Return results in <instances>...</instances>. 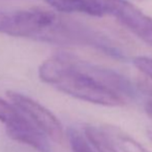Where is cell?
Instances as JSON below:
<instances>
[{
	"instance_id": "277c9868",
	"label": "cell",
	"mask_w": 152,
	"mask_h": 152,
	"mask_svg": "<svg viewBox=\"0 0 152 152\" xmlns=\"http://www.w3.org/2000/svg\"><path fill=\"white\" fill-rule=\"evenodd\" d=\"M102 16H111L152 47V18L127 0H96Z\"/></svg>"
},
{
	"instance_id": "3957f363",
	"label": "cell",
	"mask_w": 152,
	"mask_h": 152,
	"mask_svg": "<svg viewBox=\"0 0 152 152\" xmlns=\"http://www.w3.org/2000/svg\"><path fill=\"white\" fill-rule=\"evenodd\" d=\"M0 122L8 137L38 152H51L49 139L15 104L0 98Z\"/></svg>"
},
{
	"instance_id": "9c48e42d",
	"label": "cell",
	"mask_w": 152,
	"mask_h": 152,
	"mask_svg": "<svg viewBox=\"0 0 152 152\" xmlns=\"http://www.w3.org/2000/svg\"><path fill=\"white\" fill-rule=\"evenodd\" d=\"M67 138L72 152H95L85 138L84 134L80 130L72 127L68 128Z\"/></svg>"
},
{
	"instance_id": "52a82bcc",
	"label": "cell",
	"mask_w": 152,
	"mask_h": 152,
	"mask_svg": "<svg viewBox=\"0 0 152 152\" xmlns=\"http://www.w3.org/2000/svg\"><path fill=\"white\" fill-rule=\"evenodd\" d=\"M83 134L95 152H119L106 126L86 125Z\"/></svg>"
},
{
	"instance_id": "ba28073f",
	"label": "cell",
	"mask_w": 152,
	"mask_h": 152,
	"mask_svg": "<svg viewBox=\"0 0 152 152\" xmlns=\"http://www.w3.org/2000/svg\"><path fill=\"white\" fill-rule=\"evenodd\" d=\"M109 134L116 144L119 152H149L132 137L113 126H106Z\"/></svg>"
},
{
	"instance_id": "8992f818",
	"label": "cell",
	"mask_w": 152,
	"mask_h": 152,
	"mask_svg": "<svg viewBox=\"0 0 152 152\" xmlns=\"http://www.w3.org/2000/svg\"><path fill=\"white\" fill-rule=\"evenodd\" d=\"M49 5L64 14H85L92 17H102L96 0H46Z\"/></svg>"
},
{
	"instance_id": "8fae6325",
	"label": "cell",
	"mask_w": 152,
	"mask_h": 152,
	"mask_svg": "<svg viewBox=\"0 0 152 152\" xmlns=\"http://www.w3.org/2000/svg\"><path fill=\"white\" fill-rule=\"evenodd\" d=\"M145 111H146L147 114L152 118V97L147 99L146 102H145Z\"/></svg>"
},
{
	"instance_id": "7c38bea8",
	"label": "cell",
	"mask_w": 152,
	"mask_h": 152,
	"mask_svg": "<svg viewBox=\"0 0 152 152\" xmlns=\"http://www.w3.org/2000/svg\"><path fill=\"white\" fill-rule=\"evenodd\" d=\"M147 137H148L149 140H150L151 142H152V129H150V130H148V132H147Z\"/></svg>"
},
{
	"instance_id": "7a4b0ae2",
	"label": "cell",
	"mask_w": 152,
	"mask_h": 152,
	"mask_svg": "<svg viewBox=\"0 0 152 152\" xmlns=\"http://www.w3.org/2000/svg\"><path fill=\"white\" fill-rule=\"evenodd\" d=\"M0 33L49 44L90 47L113 58H125L123 51L106 34L40 8H0Z\"/></svg>"
},
{
	"instance_id": "30bf717a",
	"label": "cell",
	"mask_w": 152,
	"mask_h": 152,
	"mask_svg": "<svg viewBox=\"0 0 152 152\" xmlns=\"http://www.w3.org/2000/svg\"><path fill=\"white\" fill-rule=\"evenodd\" d=\"M132 64L141 72L152 80V58L146 56H139L132 58Z\"/></svg>"
},
{
	"instance_id": "6da1fadb",
	"label": "cell",
	"mask_w": 152,
	"mask_h": 152,
	"mask_svg": "<svg viewBox=\"0 0 152 152\" xmlns=\"http://www.w3.org/2000/svg\"><path fill=\"white\" fill-rule=\"evenodd\" d=\"M38 76L63 93L100 106H122L138 94L126 77L66 53L46 59L38 68Z\"/></svg>"
},
{
	"instance_id": "5b68a950",
	"label": "cell",
	"mask_w": 152,
	"mask_h": 152,
	"mask_svg": "<svg viewBox=\"0 0 152 152\" xmlns=\"http://www.w3.org/2000/svg\"><path fill=\"white\" fill-rule=\"evenodd\" d=\"M7 97L12 104L24 113L32 123L45 134L55 142L60 143L63 140V128L55 115L39 102H35L29 96L15 91H7Z\"/></svg>"
}]
</instances>
